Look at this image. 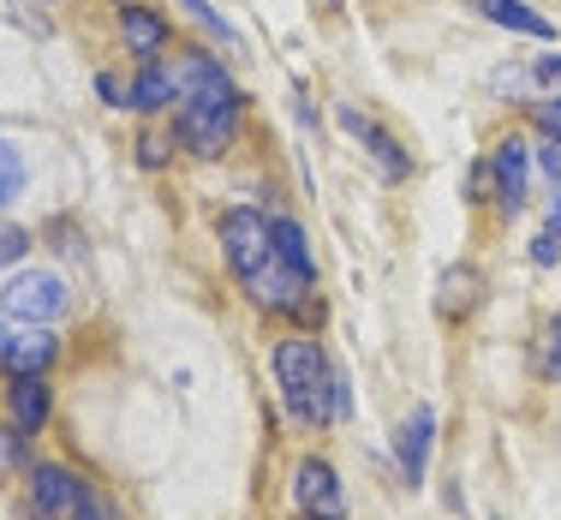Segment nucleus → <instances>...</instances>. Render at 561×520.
Returning <instances> with one entry per match:
<instances>
[{"mask_svg": "<svg viewBox=\"0 0 561 520\" xmlns=\"http://www.w3.org/2000/svg\"><path fill=\"white\" fill-rule=\"evenodd\" d=\"M24 251H31V234H24V228H0V263L24 258Z\"/></svg>", "mask_w": 561, "mask_h": 520, "instance_id": "25", "label": "nucleus"}, {"mask_svg": "<svg viewBox=\"0 0 561 520\" xmlns=\"http://www.w3.org/2000/svg\"><path fill=\"white\" fill-rule=\"evenodd\" d=\"M239 114H245V97H233V102H180L173 132H180V144L197 156V162H216L227 144L239 138Z\"/></svg>", "mask_w": 561, "mask_h": 520, "instance_id": "2", "label": "nucleus"}, {"mask_svg": "<svg viewBox=\"0 0 561 520\" xmlns=\"http://www.w3.org/2000/svg\"><path fill=\"white\" fill-rule=\"evenodd\" d=\"M245 293H251V305H263V312H275V317H311V275H299L293 263H280L270 258L257 275H245Z\"/></svg>", "mask_w": 561, "mask_h": 520, "instance_id": "5", "label": "nucleus"}, {"mask_svg": "<svg viewBox=\"0 0 561 520\" xmlns=\"http://www.w3.org/2000/svg\"><path fill=\"white\" fill-rule=\"evenodd\" d=\"M531 78H538V84H561V55H543L531 66Z\"/></svg>", "mask_w": 561, "mask_h": 520, "instance_id": "29", "label": "nucleus"}, {"mask_svg": "<svg viewBox=\"0 0 561 520\" xmlns=\"http://www.w3.org/2000/svg\"><path fill=\"white\" fill-rule=\"evenodd\" d=\"M293 502H299L305 520H346V490L329 461H299L293 473Z\"/></svg>", "mask_w": 561, "mask_h": 520, "instance_id": "7", "label": "nucleus"}, {"mask_svg": "<svg viewBox=\"0 0 561 520\" xmlns=\"http://www.w3.org/2000/svg\"><path fill=\"white\" fill-rule=\"evenodd\" d=\"M173 78H180V102H233L239 84L221 72L216 55H185L173 66Z\"/></svg>", "mask_w": 561, "mask_h": 520, "instance_id": "9", "label": "nucleus"}, {"mask_svg": "<svg viewBox=\"0 0 561 520\" xmlns=\"http://www.w3.org/2000/svg\"><path fill=\"white\" fill-rule=\"evenodd\" d=\"M531 162L543 168V180L556 185V210H561V138H550V144H538V156Z\"/></svg>", "mask_w": 561, "mask_h": 520, "instance_id": "24", "label": "nucleus"}, {"mask_svg": "<svg viewBox=\"0 0 561 520\" xmlns=\"http://www.w3.org/2000/svg\"><path fill=\"white\" fill-rule=\"evenodd\" d=\"M48 412H55V395H48L43 377H12L7 383V425L24 437V443L48 425Z\"/></svg>", "mask_w": 561, "mask_h": 520, "instance_id": "10", "label": "nucleus"}, {"mask_svg": "<svg viewBox=\"0 0 561 520\" xmlns=\"http://www.w3.org/2000/svg\"><path fill=\"white\" fill-rule=\"evenodd\" d=\"M466 197H472V204H478V197H490V162L472 168V180H466Z\"/></svg>", "mask_w": 561, "mask_h": 520, "instance_id": "28", "label": "nucleus"}, {"mask_svg": "<svg viewBox=\"0 0 561 520\" xmlns=\"http://www.w3.org/2000/svg\"><path fill=\"white\" fill-rule=\"evenodd\" d=\"M19 192H24V156H19V144L0 138V204H12Z\"/></svg>", "mask_w": 561, "mask_h": 520, "instance_id": "20", "label": "nucleus"}, {"mask_svg": "<svg viewBox=\"0 0 561 520\" xmlns=\"http://www.w3.org/2000/svg\"><path fill=\"white\" fill-rule=\"evenodd\" d=\"M72 520H126V515H119V502H108L102 490H90V485H84V497H78Z\"/></svg>", "mask_w": 561, "mask_h": 520, "instance_id": "23", "label": "nucleus"}, {"mask_svg": "<svg viewBox=\"0 0 561 520\" xmlns=\"http://www.w3.org/2000/svg\"><path fill=\"white\" fill-rule=\"evenodd\" d=\"M66 305H72V287L55 270H19L0 287V312L19 317V324H55Z\"/></svg>", "mask_w": 561, "mask_h": 520, "instance_id": "3", "label": "nucleus"}, {"mask_svg": "<svg viewBox=\"0 0 561 520\" xmlns=\"http://www.w3.org/2000/svg\"><path fill=\"white\" fill-rule=\"evenodd\" d=\"M358 138H365V150H370V156H377L382 180H407V173H412V156L400 150V144H394V138H389V132H382V126H365V132H358Z\"/></svg>", "mask_w": 561, "mask_h": 520, "instance_id": "17", "label": "nucleus"}, {"mask_svg": "<svg viewBox=\"0 0 561 520\" xmlns=\"http://www.w3.org/2000/svg\"><path fill=\"white\" fill-rule=\"evenodd\" d=\"M119 31H126V48L138 60H156L168 48V19H162V12H150V7H138V0L119 7Z\"/></svg>", "mask_w": 561, "mask_h": 520, "instance_id": "13", "label": "nucleus"}, {"mask_svg": "<svg viewBox=\"0 0 561 520\" xmlns=\"http://www.w3.org/2000/svg\"><path fill=\"white\" fill-rule=\"evenodd\" d=\"M478 12H484L490 24H502V31H514V36H538V43H556V19L531 12L526 0H478Z\"/></svg>", "mask_w": 561, "mask_h": 520, "instance_id": "14", "label": "nucleus"}, {"mask_svg": "<svg viewBox=\"0 0 561 520\" xmlns=\"http://www.w3.org/2000/svg\"><path fill=\"white\" fill-rule=\"evenodd\" d=\"M478 305V270H448L443 275V293H436V312L443 317H460Z\"/></svg>", "mask_w": 561, "mask_h": 520, "instance_id": "18", "label": "nucleus"}, {"mask_svg": "<svg viewBox=\"0 0 561 520\" xmlns=\"http://www.w3.org/2000/svg\"><path fill=\"white\" fill-rule=\"evenodd\" d=\"M119 7H126V0H119Z\"/></svg>", "mask_w": 561, "mask_h": 520, "instance_id": "31", "label": "nucleus"}, {"mask_svg": "<svg viewBox=\"0 0 561 520\" xmlns=\"http://www.w3.org/2000/svg\"><path fill=\"white\" fill-rule=\"evenodd\" d=\"M162 144H168V138L144 132V138H138V162H144V168H162V162H168V150H162Z\"/></svg>", "mask_w": 561, "mask_h": 520, "instance_id": "26", "label": "nucleus"}, {"mask_svg": "<svg viewBox=\"0 0 561 520\" xmlns=\"http://www.w3.org/2000/svg\"><path fill=\"white\" fill-rule=\"evenodd\" d=\"M173 102H180V78H173V66L144 60L138 84H131V109H138V114H156V109H173Z\"/></svg>", "mask_w": 561, "mask_h": 520, "instance_id": "15", "label": "nucleus"}, {"mask_svg": "<svg viewBox=\"0 0 561 520\" xmlns=\"http://www.w3.org/2000/svg\"><path fill=\"white\" fill-rule=\"evenodd\" d=\"M180 7H185V12H192V19H197V24H204V31H209V36H216V43H227V48H233V43H239V36H233V24H227V19H221V12H216V7H209V0H180Z\"/></svg>", "mask_w": 561, "mask_h": 520, "instance_id": "21", "label": "nucleus"}, {"mask_svg": "<svg viewBox=\"0 0 561 520\" xmlns=\"http://www.w3.org/2000/svg\"><path fill=\"white\" fill-rule=\"evenodd\" d=\"M55 336H48L43 324H31L24 336H7V347H0V359H7L12 377H43L48 365H55Z\"/></svg>", "mask_w": 561, "mask_h": 520, "instance_id": "12", "label": "nucleus"}, {"mask_svg": "<svg viewBox=\"0 0 561 520\" xmlns=\"http://www.w3.org/2000/svg\"><path fill=\"white\" fill-rule=\"evenodd\" d=\"M531 120H538V126L550 132V138H561V97H550V102H538V109H531Z\"/></svg>", "mask_w": 561, "mask_h": 520, "instance_id": "27", "label": "nucleus"}, {"mask_svg": "<svg viewBox=\"0 0 561 520\" xmlns=\"http://www.w3.org/2000/svg\"><path fill=\"white\" fill-rule=\"evenodd\" d=\"M221 251H227V263H233V275L245 282V275H257L263 263L275 258V239H270V216L263 210H227L221 216Z\"/></svg>", "mask_w": 561, "mask_h": 520, "instance_id": "4", "label": "nucleus"}, {"mask_svg": "<svg viewBox=\"0 0 561 520\" xmlns=\"http://www.w3.org/2000/svg\"><path fill=\"white\" fill-rule=\"evenodd\" d=\"M0 347H7V336H0Z\"/></svg>", "mask_w": 561, "mask_h": 520, "instance_id": "30", "label": "nucleus"}, {"mask_svg": "<svg viewBox=\"0 0 561 520\" xmlns=\"http://www.w3.org/2000/svg\"><path fill=\"white\" fill-rule=\"evenodd\" d=\"M526 192H531V144L519 132H507L496 150H490V197H496L502 216H519Z\"/></svg>", "mask_w": 561, "mask_h": 520, "instance_id": "6", "label": "nucleus"}, {"mask_svg": "<svg viewBox=\"0 0 561 520\" xmlns=\"http://www.w3.org/2000/svg\"><path fill=\"white\" fill-rule=\"evenodd\" d=\"M431 437H436V412H431V407H412L407 425H400V443H394L400 478H407L412 490L424 485V473H431Z\"/></svg>", "mask_w": 561, "mask_h": 520, "instance_id": "11", "label": "nucleus"}, {"mask_svg": "<svg viewBox=\"0 0 561 520\" xmlns=\"http://www.w3.org/2000/svg\"><path fill=\"white\" fill-rule=\"evenodd\" d=\"M538 371L550 383H561V317L556 324H543V341H538Z\"/></svg>", "mask_w": 561, "mask_h": 520, "instance_id": "22", "label": "nucleus"}, {"mask_svg": "<svg viewBox=\"0 0 561 520\" xmlns=\"http://www.w3.org/2000/svg\"><path fill=\"white\" fill-rule=\"evenodd\" d=\"M275 383L287 412L305 431H323L329 419H341V371L329 365V353L305 336L275 341Z\"/></svg>", "mask_w": 561, "mask_h": 520, "instance_id": "1", "label": "nucleus"}, {"mask_svg": "<svg viewBox=\"0 0 561 520\" xmlns=\"http://www.w3.org/2000/svg\"><path fill=\"white\" fill-rule=\"evenodd\" d=\"M78 497H84V478L60 461H36L31 466V509L36 520H72Z\"/></svg>", "mask_w": 561, "mask_h": 520, "instance_id": "8", "label": "nucleus"}, {"mask_svg": "<svg viewBox=\"0 0 561 520\" xmlns=\"http://www.w3.org/2000/svg\"><path fill=\"white\" fill-rule=\"evenodd\" d=\"M270 239H275V258L280 263H293L299 275H311L317 282V258H311V246H305V228L293 216H270Z\"/></svg>", "mask_w": 561, "mask_h": 520, "instance_id": "16", "label": "nucleus"}, {"mask_svg": "<svg viewBox=\"0 0 561 520\" xmlns=\"http://www.w3.org/2000/svg\"><path fill=\"white\" fill-rule=\"evenodd\" d=\"M538 270H550V263H561V210H550V222L538 228V239H531V251H526Z\"/></svg>", "mask_w": 561, "mask_h": 520, "instance_id": "19", "label": "nucleus"}]
</instances>
